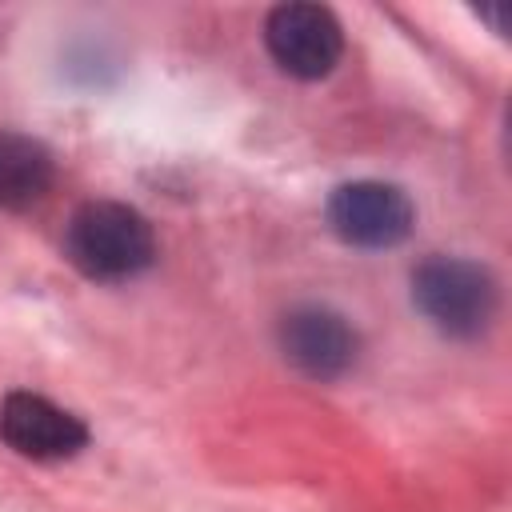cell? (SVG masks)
Here are the masks:
<instances>
[{
    "label": "cell",
    "instance_id": "6da1fadb",
    "mask_svg": "<svg viewBox=\"0 0 512 512\" xmlns=\"http://www.w3.org/2000/svg\"><path fill=\"white\" fill-rule=\"evenodd\" d=\"M64 252L84 276L116 284L140 276L152 264L156 236L136 208L120 200H92L76 208V216L68 220Z\"/></svg>",
    "mask_w": 512,
    "mask_h": 512
},
{
    "label": "cell",
    "instance_id": "7a4b0ae2",
    "mask_svg": "<svg viewBox=\"0 0 512 512\" xmlns=\"http://www.w3.org/2000/svg\"><path fill=\"white\" fill-rule=\"evenodd\" d=\"M416 308L448 336H480L496 312V280L464 256H432L412 272Z\"/></svg>",
    "mask_w": 512,
    "mask_h": 512
},
{
    "label": "cell",
    "instance_id": "3957f363",
    "mask_svg": "<svg viewBox=\"0 0 512 512\" xmlns=\"http://www.w3.org/2000/svg\"><path fill=\"white\" fill-rule=\"evenodd\" d=\"M268 56L296 80H320L344 52L340 20L320 4H280L264 20Z\"/></svg>",
    "mask_w": 512,
    "mask_h": 512
},
{
    "label": "cell",
    "instance_id": "277c9868",
    "mask_svg": "<svg viewBox=\"0 0 512 512\" xmlns=\"http://www.w3.org/2000/svg\"><path fill=\"white\" fill-rule=\"evenodd\" d=\"M328 224L344 244L392 248L412 232V200L384 180H352L328 196Z\"/></svg>",
    "mask_w": 512,
    "mask_h": 512
},
{
    "label": "cell",
    "instance_id": "5b68a950",
    "mask_svg": "<svg viewBox=\"0 0 512 512\" xmlns=\"http://www.w3.org/2000/svg\"><path fill=\"white\" fill-rule=\"evenodd\" d=\"M0 440L28 460H68L88 444V428L48 396L8 392L0 400Z\"/></svg>",
    "mask_w": 512,
    "mask_h": 512
},
{
    "label": "cell",
    "instance_id": "8992f818",
    "mask_svg": "<svg viewBox=\"0 0 512 512\" xmlns=\"http://www.w3.org/2000/svg\"><path fill=\"white\" fill-rule=\"evenodd\" d=\"M280 348L304 376L332 380L356 364L360 336L340 312L324 304H300L280 320Z\"/></svg>",
    "mask_w": 512,
    "mask_h": 512
},
{
    "label": "cell",
    "instance_id": "52a82bcc",
    "mask_svg": "<svg viewBox=\"0 0 512 512\" xmlns=\"http://www.w3.org/2000/svg\"><path fill=\"white\" fill-rule=\"evenodd\" d=\"M52 156L40 140L20 132H0V208L28 212L52 188Z\"/></svg>",
    "mask_w": 512,
    "mask_h": 512
}]
</instances>
